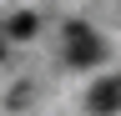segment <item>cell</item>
Listing matches in <instances>:
<instances>
[{
  "label": "cell",
  "mask_w": 121,
  "mask_h": 116,
  "mask_svg": "<svg viewBox=\"0 0 121 116\" xmlns=\"http://www.w3.org/2000/svg\"><path fill=\"white\" fill-rule=\"evenodd\" d=\"M35 35V15H30V10H20V15L10 20V40H30Z\"/></svg>",
  "instance_id": "3957f363"
},
{
  "label": "cell",
  "mask_w": 121,
  "mask_h": 116,
  "mask_svg": "<svg viewBox=\"0 0 121 116\" xmlns=\"http://www.w3.org/2000/svg\"><path fill=\"white\" fill-rule=\"evenodd\" d=\"M66 56L76 66H96L106 56V46H101V35L91 30V25H71V30H66Z\"/></svg>",
  "instance_id": "6da1fadb"
},
{
  "label": "cell",
  "mask_w": 121,
  "mask_h": 116,
  "mask_svg": "<svg viewBox=\"0 0 121 116\" xmlns=\"http://www.w3.org/2000/svg\"><path fill=\"white\" fill-rule=\"evenodd\" d=\"M91 111H96V116L121 111V76H106V81L91 86Z\"/></svg>",
  "instance_id": "7a4b0ae2"
}]
</instances>
